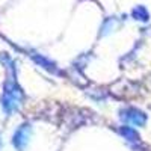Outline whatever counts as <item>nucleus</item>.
<instances>
[{"label":"nucleus","mask_w":151,"mask_h":151,"mask_svg":"<svg viewBox=\"0 0 151 151\" xmlns=\"http://www.w3.org/2000/svg\"><path fill=\"white\" fill-rule=\"evenodd\" d=\"M0 62L6 67L8 70V77L3 83V91L2 97H0V104L6 115H14L17 113L24 101V92L17 83V68H15V62L12 60V58L6 53L0 55Z\"/></svg>","instance_id":"f257e3e1"},{"label":"nucleus","mask_w":151,"mask_h":151,"mask_svg":"<svg viewBox=\"0 0 151 151\" xmlns=\"http://www.w3.org/2000/svg\"><path fill=\"white\" fill-rule=\"evenodd\" d=\"M30 136H32V125L29 122H24L12 134V145L15 147L17 151H24L30 141Z\"/></svg>","instance_id":"f03ea898"},{"label":"nucleus","mask_w":151,"mask_h":151,"mask_svg":"<svg viewBox=\"0 0 151 151\" xmlns=\"http://www.w3.org/2000/svg\"><path fill=\"white\" fill-rule=\"evenodd\" d=\"M119 118L121 121L136 125V127H144L145 122H147V115L141 110V109H136V107H125L119 110Z\"/></svg>","instance_id":"7ed1b4c3"},{"label":"nucleus","mask_w":151,"mask_h":151,"mask_svg":"<svg viewBox=\"0 0 151 151\" xmlns=\"http://www.w3.org/2000/svg\"><path fill=\"white\" fill-rule=\"evenodd\" d=\"M30 58L35 60V64H38L40 67H42V68L47 70L48 73L56 74V76H60V74H62V71L58 68V65L55 64V62L50 60V59H47L45 56H42V55H40V53H36V52H32V53H30Z\"/></svg>","instance_id":"20e7f679"},{"label":"nucleus","mask_w":151,"mask_h":151,"mask_svg":"<svg viewBox=\"0 0 151 151\" xmlns=\"http://www.w3.org/2000/svg\"><path fill=\"white\" fill-rule=\"evenodd\" d=\"M118 132H119L121 136H124V139H127L129 142L141 144V136H139V133L136 132V129L129 127V125H121V127L118 129Z\"/></svg>","instance_id":"39448f33"},{"label":"nucleus","mask_w":151,"mask_h":151,"mask_svg":"<svg viewBox=\"0 0 151 151\" xmlns=\"http://www.w3.org/2000/svg\"><path fill=\"white\" fill-rule=\"evenodd\" d=\"M133 17L136 20H141V21H148L150 20V14H148V11L144 6H137L133 11Z\"/></svg>","instance_id":"423d86ee"},{"label":"nucleus","mask_w":151,"mask_h":151,"mask_svg":"<svg viewBox=\"0 0 151 151\" xmlns=\"http://www.w3.org/2000/svg\"><path fill=\"white\" fill-rule=\"evenodd\" d=\"M0 148H2V136H0Z\"/></svg>","instance_id":"0eeeda50"}]
</instances>
